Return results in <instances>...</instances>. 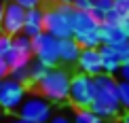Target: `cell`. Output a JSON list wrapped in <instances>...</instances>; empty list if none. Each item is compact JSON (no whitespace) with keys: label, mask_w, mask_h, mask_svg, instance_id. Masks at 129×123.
<instances>
[{"label":"cell","mask_w":129,"mask_h":123,"mask_svg":"<svg viewBox=\"0 0 129 123\" xmlns=\"http://www.w3.org/2000/svg\"><path fill=\"white\" fill-rule=\"evenodd\" d=\"M95 81V100L89 106L100 119H112V117L121 115V102H119V89H116V81L112 74L100 72L93 77Z\"/></svg>","instance_id":"cell-1"},{"label":"cell","mask_w":129,"mask_h":123,"mask_svg":"<svg viewBox=\"0 0 129 123\" xmlns=\"http://www.w3.org/2000/svg\"><path fill=\"white\" fill-rule=\"evenodd\" d=\"M70 79H72V77L68 74V70L53 66V68H49V70L42 74V79H40V81H36L32 87H34V91H38L40 95H45L49 102L61 104V102H66V100H68Z\"/></svg>","instance_id":"cell-2"},{"label":"cell","mask_w":129,"mask_h":123,"mask_svg":"<svg viewBox=\"0 0 129 123\" xmlns=\"http://www.w3.org/2000/svg\"><path fill=\"white\" fill-rule=\"evenodd\" d=\"M74 9L72 4H53L45 9V32L55 38H70L74 26Z\"/></svg>","instance_id":"cell-3"},{"label":"cell","mask_w":129,"mask_h":123,"mask_svg":"<svg viewBox=\"0 0 129 123\" xmlns=\"http://www.w3.org/2000/svg\"><path fill=\"white\" fill-rule=\"evenodd\" d=\"M100 26L102 21L91 11H74V26H72V38L83 49L87 47H100Z\"/></svg>","instance_id":"cell-4"},{"label":"cell","mask_w":129,"mask_h":123,"mask_svg":"<svg viewBox=\"0 0 129 123\" xmlns=\"http://www.w3.org/2000/svg\"><path fill=\"white\" fill-rule=\"evenodd\" d=\"M15 113L32 123H49L53 115V102H49L38 91H32V93H25L23 102L19 104V108Z\"/></svg>","instance_id":"cell-5"},{"label":"cell","mask_w":129,"mask_h":123,"mask_svg":"<svg viewBox=\"0 0 129 123\" xmlns=\"http://www.w3.org/2000/svg\"><path fill=\"white\" fill-rule=\"evenodd\" d=\"M95 100V81L93 77L85 72H78L70 79V91H68V102L74 108H89Z\"/></svg>","instance_id":"cell-6"},{"label":"cell","mask_w":129,"mask_h":123,"mask_svg":"<svg viewBox=\"0 0 129 123\" xmlns=\"http://www.w3.org/2000/svg\"><path fill=\"white\" fill-rule=\"evenodd\" d=\"M32 53L47 68L57 66L59 64V38L51 36L49 32H40L38 36L32 38Z\"/></svg>","instance_id":"cell-7"},{"label":"cell","mask_w":129,"mask_h":123,"mask_svg":"<svg viewBox=\"0 0 129 123\" xmlns=\"http://www.w3.org/2000/svg\"><path fill=\"white\" fill-rule=\"evenodd\" d=\"M25 93H28V87L23 83L15 81L11 77H4L0 81V108L7 113H15L19 104L23 102Z\"/></svg>","instance_id":"cell-8"},{"label":"cell","mask_w":129,"mask_h":123,"mask_svg":"<svg viewBox=\"0 0 129 123\" xmlns=\"http://www.w3.org/2000/svg\"><path fill=\"white\" fill-rule=\"evenodd\" d=\"M23 23H25V9L17 4L15 0L4 2V13H2V21H0V32L9 36H17L23 32Z\"/></svg>","instance_id":"cell-9"},{"label":"cell","mask_w":129,"mask_h":123,"mask_svg":"<svg viewBox=\"0 0 129 123\" xmlns=\"http://www.w3.org/2000/svg\"><path fill=\"white\" fill-rule=\"evenodd\" d=\"M34 53H32V38L25 36L23 32L17 36H13V49H11V55L7 57V64H9V70L15 66H21V64H28Z\"/></svg>","instance_id":"cell-10"},{"label":"cell","mask_w":129,"mask_h":123,"mask_svg":"<svg viewBox=\"0 0 129 123\" xmlns=\"http://www.w3.org/2000/svg\"><path fill=\"white\" fill-rule=\"evenodd\" d=\"M76 66L80 68V72L89 74V77H95V74L104 72L100 47H87V49H80V55H78Z\"/></svg>","instance_id":"cell-11"},{"label":"cell","mask_w":129,"mask_h":123,"mask_svg":"<svg viewBox=\"0 0 129 123\" xmlns=\"http://www.w3.org/2000/svg\"><path fill=\"white\" fill-rule=\"evenodd\" d=\"M100 40H102V45H119V42L129 40V36L121 21H102Z\"/></svg>","instance_id":"cell-12"},{"label":"cell","mask_w":129,"mask_h":123,"mask_svg":"<svg viewBox=\"0 0 129 123\" xmlns=\"http://www.w3.org/2000/svg\"><path fill=\"white\" fill-rule=\"evenodd\" d=\"M40 32H45V9L34 7L25 11V23H23V34L34 38Z\"/></svg>","instance_id":"cell-13"},{"label":"cell","mask_w":129,"mask_h":123,"mask_svg":"<svg viewBox=\"0 0 129 123\" xmlns=\"http://www.w3.org/2000/svg\"><path fill=\"white\" fill-rule=\"evenodd\" d=\"M80 49H83V47H80L72 36H70V38H59V64L74 66V64L78 62Z\"/></svg>","instance_id":"cell-14"},{"label":"cell","mask_w":129,"mask_h":123,"mask_svg":"<svg viewBox=\"0 0 129 123\" xmlns=\"http://www.w3.org/2000/svg\"><path fill=\"white\" fill-rule=\"evenodd\" d=\"M100 53H102V64H104V72L106 74H116L121 70L123 62L116 55V51L110 45H100Z\"/></svg>","instance_id":"cell-15"},{"label":"cell","mask_w":129,"mask_h":123,"mask_svg":"<svg viewBox=\"0 0 129 123\" xmlns=\"http://www.w3.org/2000/svg\"><path fill=\"white\" fill-rule=\"evenodd\" d=\"M30 62H32V60H30ZM30 62L11 68V70H9V77L15 79V81H19V83H23L25 87H28V85H30Z\"/></svg>","instance_id":"cell-16"},{"label":"cell","mask_w":129,"mask_h":123,"mask_svg":"<svg viewBox=\"0 0 129 123\" xmlns=\"http://www.w3.org/2000/svg\"><path fill=\"white\" fill-rule=\"evenodd\" d=\"M112 7H114V0H93V9H91V13H93L100 21H104L106 15L112 11Z\"/></svg>","instance_id":"cell-17"},{"label":"cell","mask_w":129,"mask_h":123,"mask_svg":"<svg viewBox=\"0 0 129 123\" xmlns=\"http://www.w3.org/2000/svg\"><path fill=\"white\" fill-rule=\"evenodd\" d=\"M74 123H102V119L91 108H76V113H74Z\"/></svg>","instance_id":"cell-18"},{"label":"cell","mask_w":129,"mask_h":123,"mask_svg":"<svg viewBox=\"0 0 129 123\" xmlns=\"http://www.w3.org/2000/svg\"><path fill=\"white\" fill-rule=\"evenodd\" d=\"M47 70H49V68H47L42 62H38V60L34 57V60L30 62V87H32V85H34L36 81H40L42 74H45Z\"/></svg>","instance_id":"cell-19"},{"label":"cell","mask_w":129,"mask_h":123,"mask_svg":"<svg viewBox=\"0 0 129 123\" xmlns=\"http://www.w3.org/2000/svg\"><path fill=\"white\" fill-rule=\"evenodd\" d=\"M70 113H72V106H61L57 113L51 115L49 123H74V115Z\"/></svg>","instance_id":"cell-20"},{"label":"cell","mask_w":129,"mask_h":123,"mask_svg":"<svg viewBox=\"0 0 129 123\" xmlns=\"http://www.w3.org/2000/svg\"><path fill=\"white\" fill-rule=\"evenodd\" d=\"M11 49H13V36L0 32V57H2L4 62H7V57L11 55Z\"/></svg>","instance_id":"cell-21"},{"label":"cell","mask_w":129,"mask_h":123,"mask_svg":"<svg viewBox=\"0 0 129 123\" xmlns=\"http://www.w3.org/2000/svg\"><path fill=\"white\" fill-rule=\"evenodd\" d=\"M116 89H119V102H121V108H127V110H129V83H127V81H119Z\"/></svg>","instance_id":"cell-22"},{"label":"cell","mask_w":129,"mask_h":123,"mask_svg":"<svg viewBox=\"0 0 129 123\" xmlns=\"http://www.w3.org/2000/svg\"><path fill=\"white\" fill-rule=\"evenodd\" d=\"M110 47L116 51V55L121 57V62H123V64H125V62H129V40L119 42V45H110Z\"/></svg>","instance_id":"cell-23"},{"label":"cell","mask_w":129,"mask_h":123,"mask_svg":"<svg viewBox=\"0 0 129 123\" xmlns=\"http://www.w3.org/2000/svg\"><path fill=\"white\" fill-rule=\"evenodd\" d=\"M114 13L119 15L121 19H125V17H129V0H114Z\"/></svg>","instance_id":"cell-24"},{"label":"cell","mask_w":129,"mask_h":123,"mask_svg":"<svg viewBox=\"0 0 129 123\" xmlns=\"http://www.w3.org/2000/svg\"><path fill=\"white\" fill-rule=\"evenodd\" d=\"M72 7L76 11H91L93 9V0H74Z\"/></svg>","instance_id":"cell-25"},{"label":"cell","mask_w":129,"mask_h":123,"mask_svg":"<svg viewBox=\"0 0 129 123\" xmlns=\"http://www.w3.org/2000/svg\"><path fill=\"white\" fill-rule=\"evenodd\" d=\"M0 123H32V121H28V119H23V117H11V115H7V117H0Z\"/></svg>","instance_id":"cell-26"},{"label":"cell","mask_w":129,"mask_h":123,"mask_svg":"<svg viewBox=\"0 0 129 123\" xmlns=\"http://www.w3.org/2000/svg\"><path fill=\"white\" fill-rule=\"evenodd\" d=\"M15 2H17V4H21V7H23L25 11H28V9L40 7V2H42V0H15Z\"/></svg>","instance_id":"cell-27"},{"label":"cell","mask_w":129,"mask_h":123,"mask_svg":"<svg viewBox=\"0 0 129 123\" xmlns=\"http://www.w3.org/2000/svg\"><path fill=\"white\" fill-rule=\"evenodd\" d=\"M119 74H121V79H123V81H127V83H129V62H125V64L121 66Z\"/></svg>","instance_id":"cell-28"},{"label":"cell","mask_w":129,"mask_h":123,"mask_svg":"<svg viewBox=\"0 0 129 123\" xmlns=\"http://www.w3.org/2000/svg\"><path fill=\"white\" fill-rule=\"evenodd\" d=\"M4 77H9V64L0 57V79H4Z\"/></svg>","instance_id":"cell-29"},{"label":"cell","mask_w":129,"mask_h":123,"mask_svg":"<svg viewBox=\"0 0 129 123\" xmlns=\"http://www.w3.org/2000/svg\"><path fill=\"white\" fill-rule=\"evenodd\" d=\"M102 123H121L119 117H112V119H102Z\"/></svg>","instance_id":"cell-30"},{"label":"cell","mask_w":129,"mask_h":123,"mask_svg":"<svg viewBox=\"0 0 129 123\" xmlns=\"http://www.w3.org/2000/svg\"><path fill=\"white\" fill-rule=\"evenodd\" d=\"M2 13H4V0H0V21H2Z\"/></svg>","instance_id":"cell-31"},{"label":"cell","mask_w":129,"mask_h":123,"mask_svg":"<svg viewBox=\"0 0 129 123\" xmlns=\"http://www.w3.org/2000/svg\"><path fill=\"white\" fill-rule=\"evenodd\" d=\"M55 2H57V4H72L74 0H55Z\"/></svg>","instance_id":"cell-32"},{"label":"cell","mask_w":129,"mask_h":123,"mask_svg":"<svg viewBox=\"0 0 129 123\" xmlns=\"http://www.w3.org/2000/svg\"><path fill=\"white\" fill-rule=\"evenodd\" d=\"M121 123H129V113H125V115H123V119H121Z\"/></svg>","instance_id":"cell-33"},{"label":"cell","mask_w":129,"mask_h":123,"mask_svg":"<svg viewBox=\"0 0 129 123\" xmlns=\"http://www.w3.org/2000/svg\"><path fill=\"white\" fill-rule=\"evenodd\" d=\"M0 81H2V79H0Z\"/></svg>","instance_id":"cell-34"}]
</instances>
